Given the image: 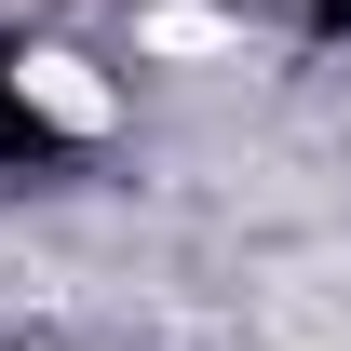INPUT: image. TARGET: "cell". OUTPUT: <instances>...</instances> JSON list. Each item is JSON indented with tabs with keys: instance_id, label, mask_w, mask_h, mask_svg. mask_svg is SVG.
Masks as SVG:
<instances>
[{
	"instance_id": "6da1fadb",
	"label": "cell",
	"mask_w": 351,
	"mask_h": 351,
	"mask_svg": "<svg viewBox=\"0 0 351 351\" xmlns=\"http://www.w3.org/2000/svg\"><path fill=\"white\" fill-rule=\"evenodd\" d=\"M14 108H41L54 135H108V82L82 54H14Z\"/></svg>"
}]
</instances>
